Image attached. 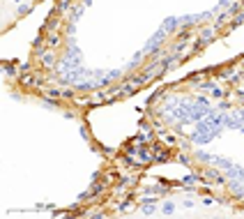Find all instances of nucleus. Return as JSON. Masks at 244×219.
<instances>
[{
    "label": "nucleus",
    "instance_id": "f03ea898",
    "mask_svg": "<svg viewBox=\"0 0 244 219\" xmlns=\"http://www.w3.org/2000/svg\"><path fill=\"white\" fill-rule=\"evenodd\" d=\"M173 210H175V205H173L171 201H168V203L164 205V215H173Z\"/></svg>",
    "mask_w": 244,
    "mask_h": 219
},
{
    "label": "nucleus",
    "instance_id": "f257e3e1",
    "mask_svg": "<svg viewBox=\"0 0 244 219\" xmlns=\"http://www.w3.org/2000/svg\"><path fill=\"white\" fill-rule=\"evenodd\" d=\"M175 21H177V19H166V23H164V30H173V28L177 26Z\"/></svg>",
    "mask_w": 244,
    "mask_h": 219
},
{
    "label": "nucleus",
    "instance_id": "20e7f679",
    "mask_svg": "<svg viewBox=\"0 0 244 219\" xmlns=\"http://www.w3.org/2000/svg\"><path fill=\"white\" fill-rule=\"evenodd\" d=\"M44 62L46 65H53V56H51V53H49V56H44Z\"/></svg>",
    "mask_w": 244,
    "mask_h": 219
},
{
    "label": "nucleus",
    "instance_id": "7ed1b4c3",
    "mask_svg": "<svg viewBox=\"0 0 244 219\" xmlns=\"http://www.w3.org/2000/svg\"><path fill=\"white\" fill-rule=\"evenodd\" d=\"M143 212H145V215H154V205L145 203V205H143Z\"/></svg>",
    "mask_w": 244,
    "mask_h": 219
}]
</instances>
